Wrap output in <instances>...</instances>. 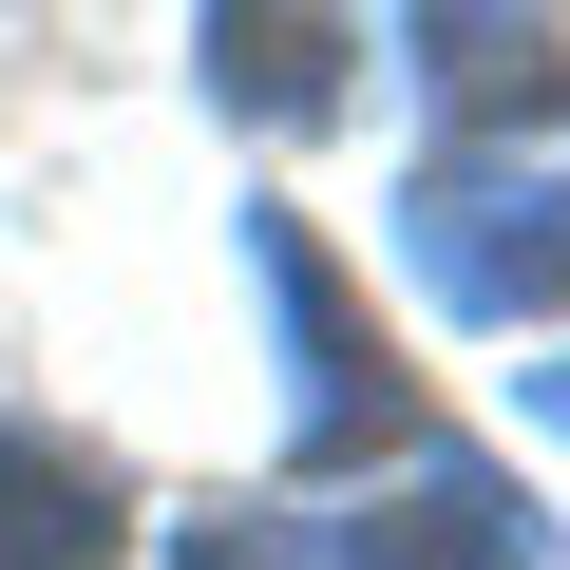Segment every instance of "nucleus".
<instances>
[{
    "label": "nucleus",
    "instance_id": "obj_1",
    "mask_svg": "<svg viewBox=\"0 0 570 570\" xmlns=\"http://www.w3.org/2000/svg\"><path fill=\"white\" fill-rule=\"evenodd\" d=\"M400 266L438 285L456 324H551L570 305V134H551V171L532 153H419Z\"/></svg>",
    "mask_w": 570,
    "mask_h": 570
},
{
    "label": "nucleus",
    "instance_id": "obj_2",
    "mask_svg": "<svg viewBox=\"0 0 570 570\" xmlns=\"http://www.w3.org/2000/svg\"><path fill=\"white\" fill-rule=\"evenodd\" d=\"M247 285L285 305V456H362L400 419V381H381V343L343 305V266L305 247V209H247Z\"/></svg>",
    "mask_w": 570,
    "mask_h": 570
},
{
    "label": "nucleus",
    "instance_id": "obj_3",
    "mask_svg": "<svg viewBox=\"0 0 570 570\" xmlns=\"http://www.w3.org/2000/svg\"><path fill=\"white\" fill-rule=\"evenodd\" d=\"M305 570H551V513L494 456H419L362 513H305Z\"/></svg>",
    "mask_w": 570,
    "mask_h": 570
},
{
    "label": "nucleus",
    "instance_id": "obj_4",
    "mask_svg": "<svg viewBox=\"0 0 570 570\" xmlns=\"http://www.w3.org/2000/svg\"><path fill=\"white\" fill-rule=\"evenodd\" d=\"M400 58L438 77V115H456L475 153H532V134H570V39L532 20V0H419V20H400Z\"/></svg>",
    "mask_w": 570,
    "mask_h": 570
},
{
    "label": "nucleus",
    "instance_id": "obj_5",
    "mask_svg": "<svg viewBox=\"0 0 570 570\" xmlns=\"http://www.w3.org/2000/svg\"><path fill=\"white\" fill-rule=\"evenodd\" d=\"M343 77H362V20H343V0H209V96H228V115L324 134Z\"/></svg>",
    "mask_w": 570,
    "mask_h": 570
},
{
    "label": "nucleus",
    "instance_id": "obj_6",
    "mask_svg": "<svg viewBox=\"0 0 570 570\" xmlns=\"http://www.w3.org/2000/svg\"><path fill=\"white\" fill-rule=\"evenodd\" d=\"M115 551H134L115 475L77 438H39V419H0V570H115Z\"/></svg>",
    "mask_w": 570,
    "mask_h": 570
},
{
    "label": "nucleus",
    "instance_id": "obj_7",
    "mask_svg": "<svg viewBox=\"0 0 570 570\" xmlns=\"http://www.w3.org/2000/svg\"><path fill=\"white\" fill-rule=\"evenodd\" d=\"M513 381H532V438H570V343H551V362H513Z\"/></svg>",
    "mask_w": 570,
    "mask_h": 570
}]
</instances>
